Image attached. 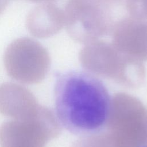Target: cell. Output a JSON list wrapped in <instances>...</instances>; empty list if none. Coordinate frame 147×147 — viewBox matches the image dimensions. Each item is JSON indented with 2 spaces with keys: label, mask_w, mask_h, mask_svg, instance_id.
Listing matches in <instances>:
<instances>
[{
  "label": "cell",
  "mask_w": 147,
  "mask_h": 147,
  "mask_svg": "<svg viewBox=\"0 0 147 147\" xmlns=\"http://www.w3.org/2000/svg\"><path fill=\"white\" fill-rule=\"evenodd\" d=\"M56 116L71 133L89 136L106 126L111 111V97L104 83L87 71L58 72L55 84Z\"/></svg>",
  "instance_id": "obj_1"
},
{
  "label": "cell",
  "mask_w": 147,
  "mask_h": 147,
  "mask_svg": "<svg viewBox=\"0 0 147 147\" xmlns=\"http://www.w3.org/2000/svg\"><path fill=\"white\" fill-rule=\"evenodd\" d=\"M124 10L125 0H67L64 26L73 40L87 44L110 36Z\"/></svg>",
  "instance_id": "obj_2"
},
{
  "label": "cell",
  "mask_w": 147,
  "mask_h": 147,
  "mask_svg": "<svg viewBox=\"0 0 147 147\" xmlns=\"http://www.w3.org/2000/svg\"><path fill=\"white\" fill-rule=\"evenodd\" d=\"M3 61L10 77L27 84L41 82L50 65L47 49L39 42L29 37H20L13 41L5 50Z\"/></svg>",
  "instance_id": "obj_3"
},
{
  "label": "cell",
  "mask_w": 147,
  "mask_h": 147,
  "mask_svg": "<svg viewBox=\"0 0 147 147\" xmlns=\"http://www.w3.org/2000/svg\"><path fill=\"white\" fill-rule=\"evenodd\" d=\"M59 122L49 109L41 106L36 114L27 119H13L0 126L1 147H45L57 136Z\"/></svg>",
  "instance_id": "obj_4"
},
{
  "label": "cell",
  "mask_w": 147,
  "mask_h": 147,
  "mask_svg": "<svg viewBox=\"0 0 147 147\" xmlns=\"http://www.w3.org/2000/svg\"><path fill=\"white\" fill-rule=\"evenodd\" d=\"M112 43L123 53L147 59V21L126 16L115 25Z\"/></svg>",
  "instance_id": "obj_5"
},
{
  "label": "cell",
  "mask_w": 147,
  "mask_h": 147,
  "mask_svg": "<svg viewBox=\"0 0 147 147\" xmlns=\"http://www.w3.org/2000/svg\"><path fill=\"white\" fill-rule=\"evenodd\" d=\"M40 105L27 88L6 82L0 85V113L13 119H27L37 112Z\"/></svg>",
  "instance_id": "obj_6"
},
{
  "label": "cell",
  "mask_w": 147,
  "mask_h": 147,
  "mask_svg": "<svg viewBox=\"0 0 147 147\" xmlns=\"http://www.w3.org/2000/svg\"><path fill=\"white\" fill-rule=\"evenodd\" d=\"M26 25L29 33L35 37H52L64 26V10L52 2L40 3L29 12Z\"/></svg>",
  "instance_id": "obj_7"
},
{
  "label": "cell",
  "mask_w": 147,
  "mask_h": 147,
  "mask_svg": "<svg viewBox=\"0 0 147 147\" xmlns=\"http://www.w3.org/2000/svg\"><path fill=\"white\" fill-rule=\"evenodd\" d=\"M125 8L128 16L147 20V0H125Z\"/></svg>",
  "instance_id": "obj_8"
},
{
  "label": "cell",
  "mask_w": 147,
  "mask_h": 147,
  "mask_svg": "<svg viewBox=\"0 0 147 147\" xmlns=\"http://www.w3.org/2000/svg\"><path fill=\"white\" fill-rule=\"evenodd\" d=\"M10 0H0V15L5 10Z\"/></svg>",
  "instance_id": "obj_9"
},
{
  "label": "cell",
  "mask_w": 147,
  "mask_h": 147,
  "mask_svg": "<svg viewBox=\"0 0 147 147\" xmlns=\"http://www.w3.org/2000/svg\"><path fill=\"white\" fill-rule=\"evenodd\" d=\"M29 1L33 2H37V3H44V2H54L56 0H28Z\"/></svg>",
  "instance_id": "obj_10"
},
{
  "label": "cell",
  "mask_w": 147,
  "mask_h": 147,
  "mask_svg": "<svg viewBox=\"0 0 147 147\" xmlns=\"http://www.w3.org/2000/svg\"><path fill=\"white\" fill-rule=\"evenodd\" d=\"M142 147H147L146 146H142Z\"/></svg>",
  "instance_id": "obj_11"
}]
</instances>
